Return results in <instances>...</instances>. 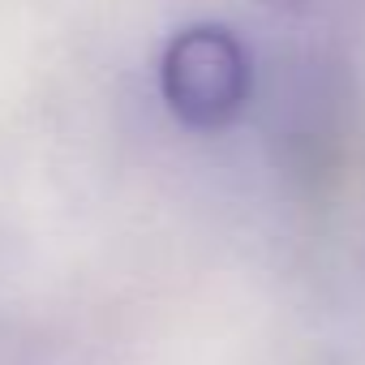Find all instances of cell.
<instances>
[{
	"mask_svg": "<svg viewBox=\"0 0 365 365\" xmlns=\"http://www.w3.org/2000/svg\"><path fill=\"white\" fill-rule=\"evenodd\" d=\"M250 52L245 43L215 22L172 35L159 61V91L168 112L190 129H224L250 103Z\"/></svg>",
	"mask_w": 365,
	"mask_h": 365,
	"instance_id": "obj_1",
	"label": "cell"
}]
</instances>
